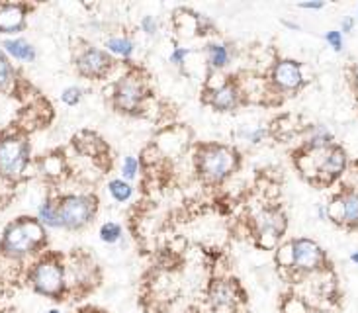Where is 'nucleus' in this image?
<instances>
[{"label": "nucleus", "mask_w": 358, "mask_h": 313, "mask_svg": "<svg viewBox=\"0 0 358 313\" xmlns=\"http://www.w3.org/2000/svg\"><path fill=\"white\" fill-rule=\"evenodd\" d=\"M100 239L104 241V243L108 245H114L120 241V237H122V227L117 224H114V221H108V224H104L102 227H100Z\"/></svg>", "instance_id": "obj_21"}, {"label": "nucleus", "mask_w": 358, "mask_h": 313, "mask_svg": "<svg viewBox=\"0 0 358 313\" xmlns=\"http://www.w3.org/2000/svg\"><path fill=\"white\" fill-rule=\"evenodd\" d=\"M38 221L43 227H51V229H61V221H59L57 204L53 202H43L38 208Z\"/></svg>", "instance_id": "obj_15"}, {"label": "nucleus", "mask_w": 358, "mask_h": 313, "mask_svg": "<svg viewBox=\"0 0 358 313\" xmlns=\"http://www.w3.org/2000/svg\"><path fill=\"white\" fill-rule=\"evenodd\" d=\"M352 26H355V20H352V18H347L345 22H343V29H345V31H349Z\"/></svg>", "instance_id": "obj_30"}, {"label": "nucleus", "mask_w": 358, "mask_h": 313, "mask_svg": "<svg viewBox=\"0 0 358 313\" xmlns=\"http://www.w3.org/2000/svg\"><path fill=\"white\" fill-rule=\"evenodd\" d=\"M272 82L282 90H296L301 85V68L296 61H278L272 68Z\"/></svg>", "instance_id": "obj_12"}, {"label": "nucleus", "mask_w": 358, "mask_h": 313, "mask_svg": "<svg viewBox=\"0 0 358 313\" xmlns=\"http://www.w3.org/2000/svg\"><path fill=\"white\" fill-rule=\"evenodd\" d=\"M145 92L143 78L136 73H129L116 85V94H114L116 108H120L122 112H136L141 106Z\"/></svg>", "instance_id": "obj_7"}, {"label": "nucleus", "mask_w": 358, "mask_h": 313, "mask_svg": "<svg viewBox=\"0 0 358 313\" xmlns=\"http://www.w3.org/2000/svg\"><path fill=\"white\" fill-rule=\"evenodd\" d=\"M137 168H139V165H137L136 156H126V159H124V166H122V170H124V176H126L127 180H134V178H136Z\"/></svg>", "instance_id": "obj_25"}, {"label": "nucleus", "mask_w": 358, "mask_h": 313, "mask_svg": "<svg viewBox=\"0 0 358 313\" xmlns=\"http://www.w3.org/2000/svg\"><path fill=\"white\" fill-rule=\"evenodd\" d=\"M110 194H112V198L116 200V202H127L129 198H131V194H134V188L127 184L126 180H112L110 182Z\"/></svg>", "instance_id": "obj_19"}, {"label": "nucleus", "mask_w": 358, "mask_h": 313, "mask_svg": "<svg viewBox=\"0 0 358 313\" xmlns=\"http://www.w3.org/2000/svg\"><path fill=\"white\" fill-rule=\"evenodd\" d=\"M80 313H102V312H94V310H88V312H80Z\"/></svg>", "instance_id": "obj_33"}, {"label": "nucleus", "mask_w": 358, "mask_h": 313, "mask_svg": "<svg viewBox=\"0 0 358 313\" xmlns=\"http://www.w3.org/2000/svg\"><path fill=\"white\" fill-rule=\"evenodd\" d=\"M239 102H241V94L233 82H225L220 88H215L212 92V98H210V104L220 112L233 110V108L239 106Z\"/></svg>", "instance_id": "obj_13"}, {"label": "nucleus", "mask_w": 358, "mask_h": 313, "mask_svg": "<svg viewBox=\"0 0 358 313\" xmlns=\"http://www.w3.org/2000/svg\"><path fill=\"white\" fill-rule=\"evenodd\" d=\"M343 219L347 224H358V194H349L343 200Z\"/></svg>", "instance_id": "obj_20"}, {"label": "nucleus", "mask_w": 358, "mask_h": 313, "mask_svg": "<svg viewBox=\"0 0 358 313\" xmlns=\"http://www.w3.org/2000/svg\"><path fill=\"white\" fill-rule=\"evenodd\" d=\"M325 263V254L321 247L311 239L292 241V268L300 272H313Z\"/></svg>", "instance_id": "obj_8"}, {"label": "nucleus", "mask_w": 358, "mask_h": 313, "mask_svg": "<svg viewBox=\"0 0 358 313\" xmlns=\"http://www.w3.org/2000/svg\"><path fill=\"white\" fill-rule=\"evenodd\" d=\"M45 243V227L38 219L20 217L4 229L0 239V254L10 261H22L38 253Z\"/></svg>", "instance_id": "obj_1"}, {"label": "nucleus", "mask_w": 358, "mask_h": 313, "mask_svg": "<svg viewBox=\"0 0 358 313\" xmlns=\"http://www.w3.org/2000/svg\"><path fill=\"white\" fill-rule=\"evenodd\" d=\"M26 12L24 4L16 2H0V34H18L26 26Z\"/></svg>", "instance_id": "obj_11"}, {"label": "nucleus", "mask_w": 358, "mask_h": 313, "mask_svg": "<svg viewBox=\"0 0 358 313\" xmlns=\"http://www.w3.org/2000/svg\"><path fill=\"white\" fill-rule=\"evenodd\" d=\"M29 163V143L22 136L0 137V178L18 180Z\"/></svg>", "instance_id": "obj_3"}, {"label": "nucleus", "mask_w": 358, "mask_h": 313, "mask_svg": "<svg viewBox=\"0 0 358 313\" xmlns=\"http://www.w3.org/2000/svg\"><path fill=\"white\" fill-rule=\"evenodd\" d=\"M59 221L63 229H80L96 214V200L92 196H67L57 204Z\"/></svg>", "instance_id": "obj_5"}, {"label": "nucleus", "mask_w": 358, "mask_h": 313, "mask_svg": "<svg viewBox=\"0 0 358 313\" xmlns=\"http://www.w3.org/2000/svg\"><path fill=\"white\" fill-rule=\"evenodd\" d=\"M208 59H210V65L213 68H222L229 63V51L225 45L212 43V45H208Z\"/></svg>", "instance_id": "obj_18"}, {"label": "nucleus", "mask_w": 358, "mask_h": 313, "mask_svg": "<svg viewBox=\"0 0 358 313\" xmlns=\"http://www.w3.org/2000/svg\"><path fill=\"white\" fill-rule=\"evenodd\" d=\"M48 313H63L61 310H57V307H51V310H48Z\"/></svg>", "instance_id": "obj_32"}, {"label": "nucleus", "mask_w": 358, "mask_h": 313, "mask_svg": "<svg viewBox=\"0 0 358 313\" xmlns=\"http://www.w3.org/2000/svg\"><path fill=\"white\" fill-rule=\"evenodd\" d=\"M343 168H345V153L335 147V149H331L329 153H327V156L323 159L321 170L327 173V175H339Z\"/></svg>", "instance_id": "obj_16"}, {"label": "nucleus", "mask_w": 358, "mask_h": 313, "mask_svg": "<svg viewBox=\"0 0 358 313\" xmlns=\"http://www.w3.org/2000/svg\"><path fill=\"white\" fill-rule=\"evenodd\" d=\"M323 6H325V4H323V2H301L300 4V8H323Z\"/></svg>", "instance_id": "obj_29"}, {"label": "nucleus", "mask_w": 358, "mask_h": 313, "mask_svg": "<svg viewBox=\"0 0 358 313\" xmlns=\"http://www.w3.org/2000/svg\"><path fill=\"white\" fill-rule=\"evenodd\" d=\"M2 49H4V53H8L10 57L24 61V63H31L36 59V49H34V45L22 38L4 39L2 41Z\"/></svg>", "instance_id": "obj_14"}, {"label": "nucleus", "mask_w": 358, "mask_h": 313, "mask_svg": "<svg viewBox=\"0 0 358 313\" xmlns=\"http://www.w3.org/2000/svg\"><path fill=\"white\" fill-rule=\"evenodd\" d=\"M188 53H190V51L186 48H176L175 51H173V55H171V61H173L175 65H184V59H186Z\"/></svg>", "instance_id": "obj_28"}, {"label": "nucleus", "mask_w": 358, "mask_h": 313, "mask_svg": "<svg viewBox=\"0 0 358 313\" xmlns=\"http://www.w3.org/2000/svg\"><path fill=\"white\" fill-rule=\"evenodd\" d=\"M355 75H357V78H358V67L355 68Z\"/></svg>", "instance_id": "obj_34"}, {"label": "nucleus", "mask_w": 358, "mask_h": 313, "mask_svg": "<svg viewBox=\"0 0 358 313\" xmlns=\"http://www.w3.org/2000/svg\"><path fill=\"white\" fill-rule=\"evenodd\" d=\"M329 131L325 129V127H315L313 129V136H311V145L313 147H323L329 143Z\"/></svg>", "instance_id": "obj_24"}, {"label": "nucleus", "mask_w": 358, "mask_h": 313, "mask_svg": "<svg viewBox=\"0 0 358 313\" xmlns=\"http://www.w3.org/2000/svg\"><path fill=\"white\" fill-rule=\"evenodd\" d=\"M208 302L213 310H233L241 302V290L235 280H215L208 290Z\"/></svg>", "instance_id": "obj_10"}, {"label": "nucleus", "mask_w": 358, "mask_h": 313, "mask_svg": "<svg viewBox=\"0 0 358 313\" xmlns=\"http://www.w3.org/2000/svg\"><path fill=\"white\" fill-rule=\"evenodd\" d=\"M29 286L41 296L59 300L67 292V270L65 263L55 254H45L31 264L28 272Z\"/></svg>", "instance_id": "obj_2"}, {"label": "nucleus", "mask_w": 358, "mask_h": 313, "mask_svg": "<svg viewBox=\"0 0 358 313\" xmlns=\"http://www.w3.org/2000/svg\"><path fill=\"white\" fill-rule=\"evenodd\" d=\"M325 39L329 41V45L335 51H341L343 49V36H341V31H329L327 36H325Z\"/></svg>", "instance_id": "obj_27"}, {"label": "nucleus", "mask_w": 358, "mask_h": 313, "mask_svg": "<svg viewBox=\"0 0 358 313\" xmlns=\"http://www.w3.org/2000/svg\"><path fill=\"white\" fill-rule=\"evenodd\" d=\"M237 166V155L229 147L210 145L203 147L198 159V168L206 182H222L225 176Z\"/></svg>", "instance_id": "obj_4"}, {"label": "nucleus", "mask_w": 358, "mask_h": 313, "mask_svg": "<svg viewBox=\"0 0 358 313\" xmlns=\"http://www.w3.org/2000/svg\"><path fill=\"white\" fill-rule=\"evenodd\" d=\"M12 78H14V68H12V65L8 63L4 51L0 49V92L10 87Z\"/></svg>", "instance_id": "obj_22"}, {"label": "nucleus", "mask_w": 358, "mask_h": 313, "mask_svg": "<svg viewBox=\"0 0 358 313\" xmlns=\"http://www.w3.org/2000/svg\"><path fill=\"white\" fill-rule=\"evenodd\" d=\"M255 225H257V235H259V239H257L259 247H262L264 251H272V249H276V245L286 229V217L278 210H264L257 215Z\"/></svg>", "instance_id": "obj_6"}, {"label": "nucleus", "mask_w": 358, "mask_h": 313, "mask_svg": "<svg viewBox=\"0 0 358 313\" xmlns=\"http://www.w3.org/2000/svg\"><path fill=\"white\" fill-rule=\"evenodd\" d=\"M350 261H352V263H357V264H358V251H357V253L350 254Z\"/></svg>", "instance_id": "obj_31"}, {"label": "nucleus", "mask_w": 358, "mask_h": 313, "mask_svg": "<svg viewBox=\"0 0 358 313\" xmlns=\"http://www.w3.org/2000/svg\"><path fill=\"white\" fill-rule=\"evenodd\" d=\"M114 61L110 57V53L104 49L88 48L80 53V57L77 59V67L80 71V75H85L88 78H100L106 75L108 71L112 68Z\"/></svg>", "instance_id": "obj_9"}, {"label": "nucleus", "mask_w": 358, "mask_h": 313, "mask_svg": "<svg viewBox=\"0 0 358 313\" xmlns=\"http://www.w3.org/2000/svg\"><path fill=\"white\" fill-rule=\"evenodd\" d=\"M106 48L110 53L120 55V57H129L136 49V43L129 38H110L106 41Z\"/></svg>", "instance_id": "obj_17"}, {"label": "nucleus", "mask_w": 358, "mask_h": 313, "mask_svg": "<svg viewBox=\"0 0 358 313\" xmlns=\"http://www.w3.org/2000/svg\"><path fill=\"white\" fill-rule=\"evenodd\" d=\"M83 88L80 87H69L63 90V94H61V100L67 104V106H77L78 102L83 100Z\"/></svg>", "instance_id": "obj_23"}, {"label": "nucleus", "mask_w": 358, "mask_h": 313, "mask_svg": "<svg viewBox=\"0 0 358 313\" xmlns=\"http://www.w3.org/2000/svg\"><path fill=\"white\" fill-rule=\"evenodd\" d=\"M141 29L149 34V36H155L157 29H159V24H157V20L153 16H145V18L141 20Z\"/></svg>", "instance_id": "obj_26"}, {"label": "nucleus", "mask_w": 358, "mask_h": 313, "mask_svg": "<svg viewBox=\"0 0 358 313\" xmlns=\"http://www.w3.org/2000/svg\"><path fill=\"white\" fill-rule=\"evenodd\" d=\"M186 313H196V312H186Z\"/></svg>", "instance_id": "obj_35"}]
</instances>
